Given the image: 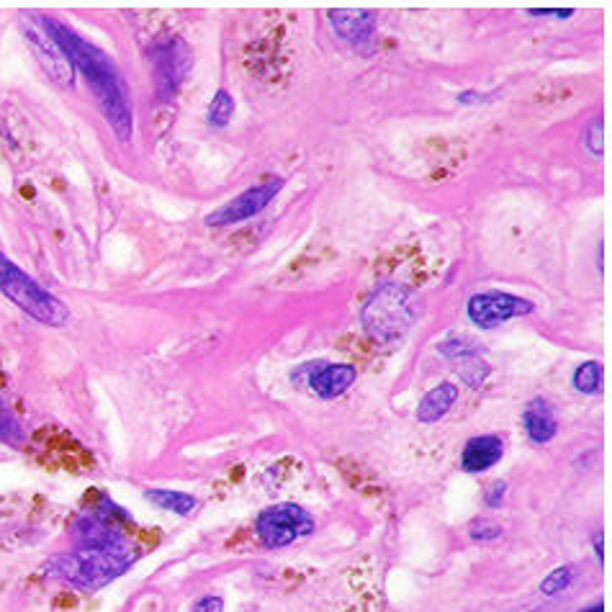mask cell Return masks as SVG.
I'll return each mask as SVG.
<instances>
[{"mask_svg": "<svg viewBox=\"0 0 612 612\" xmlns=\"http://www.w3.org/2000/svg\"><path fill=\"white\" fill-rule=\"evenodd\" d=\"M584 144L594 157H602L607 150V126L605 119H592V124L584 132Z\"/></svg>", "mask_w": 612, "mask_h": 612, "instance_id": "21", "label": "cell"}, {"mask_svg": "<svg viewBox=\"0 0 612 612\" xmlns=\"http://www.w3.org/2000/svg\"><path fill=\"white\" fill-rule=\"evenodd\" d=\"M533 309V301L507 294V291H481V294L471 296L466 304L468 319L481 330H494V327L510 322V319L528 317V314H533Z\"/></svg>", "mask_w": 612, "mask_h": 612, "instance_id": "7", "label": "cell"}, {"mask_svg": "<svg viewBox=\"0 0 612 612\" xmlns=\"http://www.w3.org/2000/svg\"><path fill=\"white\" fill-rule=\"evenodd\" d=\"M530 16H553V18H569L574 16V8H530Z\"/></svg>", "mask_w": 612, "mask_h": 612, "instance_id": "26", "label": "cell"}, {"mask_svg": "<svg viewBox=\"0 0 612 612\" xmlns=\"http://www.w3.org/2000/svg\"><path fill=\"white\" fill-rule=\"evenodd\" d=\"M222 610H224L222 597H214V594H209V597H201V600L193 605V612H222Z\"/></svg>", "mask_w": 612, "mask_h": 612, "instance_id": "24", "label": "cell"}, {"mask_svg": "<svg viewBox=\"0 0 612 612\" xmlns=\"http://www.w3.org/2000/svg\"><path fill=\"white\" fill-rule=\"evenodd\" d=\"M283 186H286V180L283 178H270L265 180V183H260V186L247 188L240 196H234L232 201H227L224 206L211 211V214L206 216V224H209V227H232V224L252 219V216H258L260 211L268 209L270 201H276V196L281 193Z\"/></svg>", "mask_w": 612, "mask_h": 612, "instance_id": "8", "label": "cell"}, {"mask_svg": "<svg viewBox=\"0 0 612 612\" xmlns=\"http://www.w3.org/2000/svg\"><path fill=\"white\" fill-rule=\"evenodd\" d=\"M0 440L8 445H24L26 443V432L21 427V422L13 417L11 409L6 407V402L0 399Z\"/></svg>", "mask_w": 612, "mask_h": 612, "instance_id": "19", "label": "cell"}, {"mask_svg": "<svg viewBox=\"0 0 612 612\" xmlns=\"http://www.w3.org/2000/svg\"><path fill=\"white\" fill-rule=\"evenodd\" d=\"M438 353L445 355V358L453 360H468V358H479L484 353L481 342L471 335H453L448 340H443L438 345Z\"/></svg>", "mask_w": 612, "mask_h": 612, "instance_id": "16", "label": "cell"}, {"mask_svg": "<svg viewBox=\"0 0 612 612\" xmlns=\"http://www.w3.org/2000/svg\"><path fill=\"white\" fill-rule=\"evenodd\" d=\"M489 373H492L489 363H484V360H479V358H468V360H463V366H461V381L466 386H471V389H479V386H484V381L489 378Z\"/></svg>", "mask_w": 612, "mask_h": 612, "instance_id": "20", "label": "cell"}, {"mask_svg": "<svg viewBox=\"0 0 612 612\" xmlns=\"http://www.w3.org/2000/svg\"><path fill=\"white\" fill-rule=\"evenodd\" d=\"M468 535H471L474 540H481V543H486V540H497L499 535H502V525L494 520H489V517H479V520L471 522Z\"/></svg>", "mask_w": 612, "mask_h": 612, "instance_id": "23", "label": "cell"}, {"mask_svg": "<svg viewBox=\"0 0 612 612\" xmlns=\"http://www.w3.org/2000/svg\"><path fill=\"white\" fill-rule=\"evenodd\" d=\"M458 399V386L450 384V381H443L440 386L427 391L425 396L420 399V407H417V420L422 425H432V422L443 420L445 414L450 412V407L456 404Z\"/></svg>", "mask_w": 612, "mask_h": 612, "instance_id": "14", "label": "cell"}, {"mask_svg": "<svg viewBox=\"0 0 612 612\" xmlns=\"http://www.w3.org/2000/svg\"><path fill=\"white\" fill-rule=\"evenodd\" d=\"M582 612H605V605H597V607H589V610H582Z\"/></svg>", "mask_w": 612, "mask_h": 612, "instance_id": "29", "label": "cell"}, {"mask_svg": "<svg viewBox=\"0 0 612 612\" xmlns=\"http://www.w3.org/2000/svg\"><path fill=\"white\" fill-rule=\"evenodd\" d=\"M152 80H155L157 101L168 103L178 96L180 85L186 83L193 65V54L180 36H160L150 47Z\"/></svg>", "mask_w": 612, "mask_h": 612, "instance_id": "5", "label": "cell"}, {"mask_svg": "<svg viewBox=\"0 0 612 612\" xmlns=\"http://www.w3.org/2000/svg\"><path fill=\"white\" fill-rule=\"evenodd\" d=\"M522 427L528 432V438L538 445H546L556 438L558 422L553 414L551 404L546 399H530L522 409Z\"/></svg>", "mask_w": 612, "mask_h": 612, "instance_id": "13", "label": "cell"}, {"mask_svg": "<svg viewBox=\"0 0 612 612\" xmlns=\"http://www.w3.org/2000/svg\"><path fill=\"white\" fill-rule=\"evenodd\" d=\"M504 494H507V484H504V481H497V484L489 486V492H486V504H489V507H499Z\"/></svg>", "mask_w": 612, "mask_h": 612, "instance_id": "25", "label": "cell"}, {"mask_svg": "<svg viewBox=\"0 0 612 612\" xmlns=\"http://www.w3.org/2000/svg\"><path fill=\"white\" fill-rule=\"evenodd\" d=\"M255 530L265 548H286L314 533V517L299 504H276L260 512Z\"/></svg>", "mask_w": 612, "mask_h": 612, "instance_id": "6", "label": "cell"}, {"mask_svg": "<svg viewBox=\"0 0 612 612\" xmlns=\"http://www.w3.org/2000/svg\"><path fill=\"white\" fill-rule=\"evenodd\" d=\"M24 31H26V39H29L31 49H34L36 60H39V65L44 67V72H47L49 78H52L57 85H62V88H70V85L75 83V70H72V65L65 57V52L54 44V39L42 29V26H39V21H34V24L26 21Z\"/></svg>", "mask_w": 612, "mask_h": 612, "instance_id": "9", "label": "cell"}, {"mask_svg": "<svg viewBox=\"0 0 612 612\" xmlns=\"http://www.w3.org/2000/svg\"><path fill=\"white\" fill-rule=\"evenodd\" d=\"M571 579H574V569H571V566H558V569H553L551 574L540 582V592L553 597V594L564 592V589L571 584Z\"/></svg>", "mask_w": 612, "mask_h": 612, "instance_id": "22", "label": "cell"}, {"mask_svg": "<svg viewBox=\"0 0 612 612\" xmlns=\"http://www.w3.org/2000/svg\"><path fill=\"white\" fill-rule=\"evenodd\" d=\"M39 26L47 31L54 39V44L65 52V57L70 60L72 70L78 67L83 72L85 83L93 90L98 106H101L103 116H106L108 126L114 129L116 137L121 142H129L134 134V111L132 101H129V88L124 83V75L119 72V67L114 65V60L108 57L106 52L90 44L88 39H83L80 34L65 26L57 18L42 16L36 18Z\"/></svg>", "mask_w": 612, "mask_h": 612, "instance_id": "1", "label": "cell"}, {"mask_svg": "<svg viewBox=\"0 0 612 612\" xmlns=\"http://www.w3.org/2000/svg\"><path fill=\"white\" fill-rule=\"evenodd\" d=\"M594 548H597V556H600V561H605V538H602V533L594 535Z\"/></svg>", "mask_w": 612, "mask_h": 612, "instance_id": "28", "label": "cell"}, {"mask_svg": "<svg viewBox=\"0 0 612 612\" xmlns=\"http://www.w3.org/2000/svg\"><path fill=\"white\" fill-rule=\"evenodd\" d=\"M458 101H461V103H481V101H484V96H479L476 90H466V93H458Z\"/></svg>", "mask_w": 612, "mask_h": 612, "instance_id": "27", "label": "cell"}, {"mask_svg": "<svg viewBox=\"0 0 612 612\" xmlns=\"http://www.w3.org/2000/svg\"><path fill=\"white\" fill-rule=\"evenodd\" d=\"M0 291H3V296L11 299L21 312L29 314V317L36 319L39 324L62 327V324H67V319H70V309H67L65 301L57 299L42 283H36L26 270H21L8 258L6 252H0Z\"/></svg>", "mask_w": 612, "mask_h": 612, "instance_id": "4", "label": "cell"}, {"mask_svg": "<svg viewBox=\"0 0 612 612\" xmlns=\"http://www.w3.org/2000/svg\"><path fill=\"white\" fill-rule=\"evenodd\" d=\"M234 108L237 106H234L232 93H229V90H216L209 103V111H206V119H209V124L214 126V129H224V126L232 121Z\"/></svg>", "mask_w": 612, "mask_h": 612, "instance_id": "18", "label": "cell"}, {"mask_svg": "<svg viewBox=\"0 0 612 612\" xmlns=\"http://www.w3.org/2000/svg\"><path fill=\"white\" fill-rule=\"evenodd\" d=\"M144 497L150 499L152 504H157L160 510L175 512V515H193V510L198 507V499L193 494L186 492H173V489H147Z\"/></svg>", "mask_w": 612, "mask_h": 612, "instance_id": "15", "label": "cell"}, {"mask_svg": "<svg viewBox=\"0 0 612 612\" xmlns=\"http://www.w3.org/2000/svg\"><path fill=\"white\" fill-rule=\"evenodd\" d=\"M304 371L309 373L306 384L322 399H337L355 384L358 371L350 363H306Z\"/></svg>", "mask_w": 612, "mask_h": 612, "instance_id": "10", "label": "cell"}, {"mask_svg": "<svg viewBox=\"0 0 612 612\" xmlns=\"http://www.w3.org/2000/svg\"><path fill=\"white\" fill-rule=\"evenodd\" d=\"M414 322H417V304H414L412 291L396 281H386L373 288V294L360 309V324L378 345L402 342Z\"/></svg>", "mask_w": 612, "mask_h": 612, "instance_id": "2", "label": "cell"}, {"mask_svg": "<svg viewBox=\"0 0 612 612\" xmlns=\"http://www.w3.org/2000/svg\"><path fill=\"white\" fill-rule=\"evenodd\" d=\"M330 26L342 42L353 44L358 49H368L376 36L378 18L371 11H330Z\"/></svg>", "mask_w": 612, "mask_h": 612, "instance_id": "11", "label": "cell"}, {"mask_svg": "<svg viewBox=\"0 0 612 612\" xmlns=\"http://www.w3.org/2000/svg\"><path fill=\"white\" fill-rule=\"evenodd\" d=\"M137 553L132 551H93V548H78V551L60 553L47 564V571L70 587L78 589H101L119 579L129 566L134 564Z\"/></svg>", "mask_w": 612, "mask_h": 612, "instance_id": "3", "label": "cell"}, {"mask_svg": "<svg viewBox=\"0 0 612 612\" xmlns=\"http://www.w3.org/2000/svg\"><path fill=\"white\" fill-rule=\"evenodd\" d=\"M504 456V440L499 435H476L463 445L461 468L468 474H481L497 466Z\"/></svg>", "mask_w": 612, "mask_h": 612, "instance_id": "12", "label": "cell"}, {"mask_svg": "<svg viewBox=\"0 0 612 612\" xmlns=\"http://www.w3.org/2000/svg\"><path fill=\"white\" fill-rule=\"evenodd\" d=\"M574 389L579 394H600L602 391V366L597 360H584L582 366H576L574 376Z\"/></svg>", "mask_w": 612, "mask_h": 612, "instance_id": "17", "label": "cell"}]
</instances>
